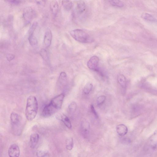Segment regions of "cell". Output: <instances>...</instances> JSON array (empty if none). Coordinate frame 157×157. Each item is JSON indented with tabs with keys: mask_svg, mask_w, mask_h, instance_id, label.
Returning a JSON list of instances; mask_svg holds the SVG:
<instances>
[{
	"mask_svg": "<svg viewBox=\"0 0 157 157\" xmlns=\"http://www.w3.org/2000/svg\"><path fill=\"white\" fill-rule=\"evenodd\" d=\"M65 96V94L62 93L53 98L50 103L44 107L42 113L43 117H50L59 111L61 108Z\"/></svg>",
	"mask_w": 157,
	"mask_h": 157,
	"instance_id": "6da1fadb",
	"label": "cell"
},
{
	"mask_svg": "<svg viewBox=\"0 0 157 157\" xmlns=\"http://www.w3.org/2000/svg\"><path fill=\"white\" fill-rule=\"evenodd\" d=\"M38 110V103L36 98L33 96H29L27 101L25 115L26 119L31 121L35 118Z\"/></svg>",
	"mask_w": 157,
	"mask_h": 157,
	"instance_id": "7a4b0ae2",
	"label": "cell"
},
{
	"mask_svg": "<svg viewBox=\"0 0 157 157\" xmlns=\"http://www.w3.org/2000/svg\"><path fill=\"white\" fill-rule=\"evenodd\" d=\"M70 34L76 41L81 43H90L94 41V38L90 35L82 30H71Z\"/></svg>",
	"mask_w": 157,
	"mask_h": 157,
	"instance_id": "3957f363",
	"label": "cell"
},
{
	"mask_svg": "<svg viewBox=\"0 0 157 157\" xmlns=\"http://www.w3.org/2000/svg\"><path fill=\"white\" fill-rule=\"evenodd\" d=\"M10 120L13 131L16 134H20L24 125V119L19 114L13 112L11 114Z\"/></svg>",
	"mask_w": 157,
	"mask_h": 157,
	"instance_id": "277c9868",
	"label": "cell"
},
{
	"mask_svg": "<svg viewBox=\"0 0 157 157\" xmlns=\"http://www.w3.org/2000/svg\"><path fill=\"white\" fill-rule=\"evenodd\" d=\"M36 13L33 9L30 7H26L24 10L23 16L25 25L30 23L35 17Z\"/></svg>",
	"mask_w": 157,
	"mask_h": 157,
	"instance_id": "5b68a950",
	"label": "cell"
},
{
	"mask_svg": "<svg viewBox=\"0 0 157 157\" xmlns=\"http://www.w3.org/2000/svg\"><path fill=\"white\" fill-rule=\"evenodd\" d=\"M99 61V58L97 56H95L92 57L87 63L88 68L98 72L100 71L98 67Z\"/></svg>",
	"mask_w": 157,
	"mask_h": 157,
	"instance_id": "8992f818",
	"label": "cell"
},
{
	"mask_svg": "<svg viewBox=\"0 0 157 157\" xmlns=\"http://www.w3.org/2000/svg\"><path fill=\"white\" fill-rule=\"evenodd\" d=\"M53 36L51 30L48 28L44 33V43L46 47H50L51 44Z\"/></svg>",
	"mask_w": 157,
	"mask_h": 157,
	"instance_id": "52a82bcc",
	"label": "cell"
},
{
	"mask_svg": "<svg viewBox=\"0 0 157 157\" xmlns=\"http://www.w3.org/2000/svg\"><path fill=\"white\" fill-rule=\"evenodd\" d=\"M8 153L9 157H19L20 154L19 147L16 144L12 145L9 148Z\"/></svg>",
	"mask_w": 157,
	"mask_h": 157,
	"instance_id": "ba28073f",
	"label": "cell"
},
{
	"mask_svg": "<svg viewBox=\"0 0 157 157\" xmlns=\"http://www.w3.org/2000/svg\"><path fill=\"white\" fill-rule=\"evenodd\" d=\"M56 118L64 123L65 126L69 129L72 127L71 123L69 118L63 113H60L56 116Z\"/></svg>",
	"mask_w": 157,
	"mask_h": 157,
	"instance_id": "9c48e42d",
	"label": "cell"
},
{
	"mask_svg": "<svg viewBox=\"0 0 157 157\" xmlns=\"http://www.w3.org/2000/svg\"><path fill=\"white\" fill-rule=\"evenodd\" d=\"M90 125L88 122L87 121L83 122L81 125V131L83 137L87 138L89 135Z\"/></svg>",
	"mask_w": 157,
	"mask_h": 157,
	"instance_id": "30bf717a",
	"label": "cell"
},
{
	"mask_svg": "<svg viewBox=\"0 0 157 157\" xmlns=\"http://www.w3.org/2000/svg\"><path fill=\"white\" fill-rule=\"evenodd\" d=\"M116 131L118 135L123 136L126 135L128 131L127 127L123 124L118 125L116 127Z\"/></svg>",
	"mask_w": 157,
	"mask_h": 157,
	"instance_id": "8fae6325",
	"label": "cell"
},
{
	"mask_svg": "<svg viewBox=\"0 0 157 157\" xmlns=\"http://www.w3.org/2000/svg\"><path fill=\"white\" fill-rule=\"evenodd\" d=\"M58 85L60 87H64L67 83V75L65 72H62L58 80Z\"/></svg>",
	"mask_w": 157,
	"mask_h": 157,
	"instance_id": "7c38bea8",
	"label": "cell"
},
{
	"mask_svg": "<svg viewBox=\"0 0 157 157\" xmlns=\"http://www.w3.org/2000/svg\"><path fill=\"white\" fill-rule=\"evenodd\" d=\"M59 5L56 1H52L50 4V8L52 14L53 15L56 16L59 11Z\"/></svg>",
	"mask_w": 157,
	"mask_h": 157,
	"instance_id": "4fadbf2b",
	"label": "cell"
},
{
	"mask_svg": "<svg viewBox=\"0 0 157 157\" xmlns=\"http://www.w3.org/2000/svg\"><path fill=\"white\" fill-rule=\"evenodd\" d=\"M39 136L36 133H33L30 137V146L31 148H34L37 144L39 141Z\"/></svg>",
	"mask_w": 157,
	"mask_h": 157,
	"instance_id": "5bb4252c",
	"label": "cell"
},
{
	"mask_svg": "<svg viewBox=\"0 0 157 157\" xmlns=\"http://www.w3.org/2000/svg\"><path fill=\"white\" fill-rule=\"evenodd\" d=\"M86 9V3L82 1H79L77 3L76 10L79 14H82L83 13Z\"/></svg>",
	"mask_w": 157,
	"mask_h": 157,
	"instance_id": "9a60e30c",
	"label": "cell"
},
{
	"mask_svg": "<svg viewBox=\"0 0 157 157\" xmlns=\"http://www.w3.org/2000/svg\"><path fill=\"white\" fill-rule=\"evenodd\" d=\"M118 81L121 87L123 88H126L127 87V81L126 78L125 76L122 74L118 75Z\"/></svg>",
	"mask_w": 157,
	"mask_h": 157,
	"instance_id": "2e32d148",
	"label": "cell"
},
{
	"mask_svg": "<svg viewBox=\"0 0 157 157\" xmlns=\"http://www.w3.org/2000/svg\"><path fill=\"white\" fill-rule=\"evenodd\" d=\"M62 5L64 9L66 11H69L73 7L72 2L69 1H63Z\"/></svg>",
	"mask_w": 157,
	"mask_h": 157,
	"instance_id": "e0dca14e",
	"label": "cell"
},
{
	"mask_svg": "<svg viewBox=\"0 0 157 157\" xmlns=\"http://www.w3.org/2000/svg\"><path fill=\"white\" fill-rule=\"evenodd\" d=\"M40 55L44 61L46 62H49L50 57H49L48 52L46 49H42L40 51Z\"/></svg>",
	"mask_w": 157,
	"mask_h": 157,
	"instance_id": "ac0fdd59",
	"label": "cell"
},
{
	"mask_svg": "<svg viewBox=\"0 0 157 157\" xmlns=\"http://www.w3.org/2000/svg\"><path fill=\"white\" fill-rule=\"evenodd\" d=\"M74 146L73 139L70 137L67 138L66 140V146L67 150H72Z\"/></svg>",
	"mask_w": 157,
	"mask_h": 157,
	"instance_id": "d6986e66",
	"label": "cell"
},
{
	"mask_svg": "<svg viewBox=\"0 0 157 157\" xmlns=\"http://www.w3.org/2000/svg\"><path fill=\"white\" fill-rule=\"evenodd\" d=\"M143 19L151 22H155L156 20L153 16L146 13H143L141 15Z\"/></svg>",
	"mask_w": 157,
	"mask_h": 157,
	"instance_id": "ffe728a7",
	"label": "cell"
},
{
	"mask_svg": "<svg viewBox=\"0 0 157 157\" xmlns=\"http://www.w3.org/2000/svg\"><path fill=\"white\" fill-rule=\"evenodd\" d=\"M28 40L30 45L32 46H35L37 45L38 43L37 39L33 35H29Z\"/></svg>",
	"mask_w": 157,
	"mask_h": 157,
	"instance_id": "44dd1931",
	"label": "cell"
},
{
	"mask_svg": "<svg viewBox=\"0 0 157 157\" xmlns=\"http://www.w3.org/2000/svg\"><path fill=\"white\" fill-rule=\"evenodd\" d=\"M93 88L92 84L88 82L86 85L84 87V92L86 95H88L92 91Z\"/></svg>",
	"mask_w": 157,
	"mask_h": 157,
	"instance_id": "7402d4cb",
	"label": "cell"
},
{
	"mask_svg": "<svg viewBox=\"0 0 157 157\" xmlns=\"http://www.w3.org/2000/svg\"><path fill=\"white\" fill-rule=\"evenodd\" d=\"M108 1L111 5L114 6L121 7L124 6V3L121 1L114 0V1Z\"/></svg>",
	"mask_w": 157,
	"mask_h": 157,
	"instance_id": "603a6c76",
	"label": "cell"
},
{
	"mask_svg": "<svg viewBox=\"0 0 157 157\" xmlns=\"http://www.w3.org/2000/svg\"><path fill=\"white\" fill-rule=\"evenodd\" d=\"M38 26V23L37 22H34L31 26L29 31V35H33L34 31L36 28Z\"/></svg>",
	"mask_w": 157,
	"mask_h": 157,
	"instance_id": "cb8c5ba5",
	"label": "cell"
},
{
	"mask_svg": "<svg viewBox=\"0 0 157 157\" xmlns=\"http://www.w3.org/2000/svg\"><path fill=\"white\" fill-rule=\"evenodd\" d=\"M106 99V97L104 96H101L98 97L97 100V104L98 105H102Z\"/></svg>",
	"mask_w": 157,
	"mask_h": 157,
	"instance_id": "d4e9b609",
	"label": "cell"
},
{
	"mask_svg": "<svg viewBox=\"0 0 157 157\" xmlns=\"http://www.w3.org/2000/svg\"><path fill=\"white\" fill-rule=\"evenodd\" d=\"M77 104L75 102H72L69 106V109L70 112L74 113L77 109Z\"/></svg>",
	"mask_w": 157,
	"mask_h": 157,
	"instance_id": "484cf974",
	"label": "cell"
},
{
	"mask_svg": "<svg viewBox=\"0 0 157 157\" xmlns=\"http://www.w3.org/2000/svg\"><path fill=\"white\" fill-rule=\"evenodd\" d=\"M48 153L47 151L39 150L37 152V154L38 157H45L47 156Z\"/></svg>",
	"mask_w": 157,
	"mask_h": 157,
	"instance_id": "4316f807",
	"label": "cell"
},
{
	"mask_svg": "<svg viewBox=\"0 0 157 157\" xmlns=\"http://www.w3.org/2000/svg\"><path fill=\"white\" fill-rule=\"evenodd\" d=\"M15 57V56L12 54H9L7 55L6 56L7 59L9 61H11L14 60Z\"/></svg>",
	"mask_w": 157,
	"mask_h": 157,
	"instance_id": "83f0119b",
	"label": "cell"
},
{
	"mask_svg": "<svg viewBox=\"0 0 157 157\" xmlns=\"http://www.w3.org/2000/svg\"><path fill=\"white\" fill-rule=\"evenodd\" d=\"M6 1L11 4H14V5H19L21 3V1H15V0H10V1L9 0V1Z\"/></svg>",
	"mask_w": 157,
	"mask_h": 157,
	"instance_id": "f1b7e54d",
	"label": "cell"
},
{
	"mask_svg": "<svg viewBox=\"0 0 157 157\" xmlns=\"http://www.w3.org/2000/svg\"><path fill=\"white\" fill-rule=\"evenodd\" d=\"M91 109L92 113L95 116V117L97 119L98 118V115L96 111L95 110V108H94V106L92 104L91 105Z\"/></svg>",
	"mask_w": 157,
	"mask_h": 157,
	"instance_id": "f546056e",
	"label": "cell"
},
{
	"mask_svg": "<svg viewBox=\"0 0 157 157\" xmlns=\"http://www.w3.org/2000/svg\"><path fill=\"white\" fill-rule=\"evenodd\" d=\"M44 1H36L37 3L39 5H43L44 4Z\"/></svg>",
	"mask_w": 157,
	"mask_h": 157,
	"instance_id": "4dcf8cb0",
	"label": "cell"
}]
</instances>
